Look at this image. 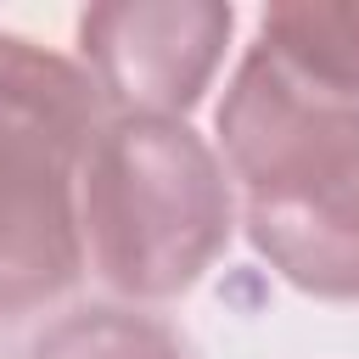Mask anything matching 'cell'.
<instances>
[{
  "instance_id": "obj_1",
  "label": "cell",
  "mask_w": 359,
  "mask_h": 359,
  "mask_svg": "<svg viewBox=\"0 0 359 359\" xmlns=\"http://www.w3.org/2000/svg\"><path fill=\"white\" fill-rule=\"evenodd\" d=\"M84 269L135 309L185 297L236 236V185L185 118H107L79 168Z\"/></svg>"
},
{
  "instance_id": "obj_2",
  "label": "cell",
  "mask_w": 359,
  "mask_h": 359,
  "mask_svg": "<svg viewBox=\"0 0 359 359\" xmlns=\"http://www.w3.org/2000/svg\"><path fill=\"white\" fill-rule=\"evenodd\" d=\"M213 135L241 196H280L359 163V101L252 39L213 107Z\"/></svg>"
},
{
  "instance_id": "obj_3",
  "label": "cell",
  "mask_w": 359,
  "mask_h": 359,
  "mask_svg": "<svg viewBox=\"0 0 359 359\" xmlns=\"http://www.w3.org/2000/svg\"><path fill=\"white\" fill-rule=\"evenodd\" d=\"M236 6L219 0H118L79 11V62L112 118H185L224 67Z\"/></svg>"
},
{
  "instance_id": "obj_4",
  "label": "cell",
  "mask_w": 359,
  "mask_h": 359,
  "mask_svg": "<svg viewBox=\"0 0 359 359\" xmlns=\"http://www.w3.org/2000/svg\"><path fill=\"white\" fill-rule=\"evenodd\" d=\"M79 275V163L0 129V320L50 309Z\"/></svg>"
},
{
  "instance_id": "obj_5",
  "label": "cell",
  "mask_w": 359,
  "mask_h": 359,
  "mask_svg": "<svg viewBox=\"0 0 359 359\" xmlns=\"http://www.w3.org/2000/svg\"><path fill=\"white\" fill-rule=\"evenodd\" d=\"M241 230L303 297L359 303V163L280 196H247Z\"/></svg>"
},
{
  "instance_id": "obj_6",
  "label": "cell",
  "mask_w": 359,
  "mask_h": 359,
  "mask_svg": "<svg viewBox=\"0 0 359 359\" xmlns=\"http://www.w3.org/2000/svg\"><path fill=\"white\" fill-rule=\"evenodd\" d=\"M112 107L79 56H62L28 34L0 28V129L39 140L84 168Z\"/></svg>"
},
{
  "instance_id": "obj_7",
  "label": "cell",
  "mask_w": 359,
  "mask_h": 359,
  "mask_svg": "<svg viewBox=\"0 0 359 359\" xmlns=\"http://www.w3.org/2000/svg\"><path fill=\"white\" fill-rule=\"evenodd\" d=\"M258 45L314 84L359 101V0H286L258 11Z\"/></svg>"
},
{
  "instance_id": "obj_8",
  "label": "cell",
  "mask_w": 359,
  "mask_h": 359,
  "mask_svg": "<svg viewBox=\"0 0 359 359\" xmlns=\"http://www.w3.org/2000/svg\"><path fill=\"white\" fill-rule=\"evenodd\" d=\"M28 359H202L196 342L135 303H84L56 314L34 342Z\"/></svg>"
}]
</instances>
